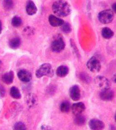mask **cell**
Returning <instances> with one entry per match:
<instances>
[{
	"label": "cell",
	"mask_w": 116,
	"mask_h": 130,
	"mask_svg": "<svg viewBox=\"0 0 116 130\" xmlns=\"http://www.w3.org/2000/svg\"><path fill=\"white\" fill-rule=\"evenodd\" d=\"M52 10L54 14L61 17L67 16L71 12L70 5L64 1H55L52 6Z\"/></svg>",
	"instance_id": "obj_1"
},
{
	"label": "cell",
	"mask_w": 116,
	"mask_h": 130,
	"mask_svg": "<svg viewBox=\"0 0 116 130\" xmlns=\"http://www.w3.org/2000/svg\"><path fill=\"white\" fill-rule=\"evenodd\" d=\"M54 72L52 67L49 63H44L40 66L35 72V75L37 78L42 77L44 76L53 77Z\"/></svg>",
	"instance_id": "obj_2"
},
{
	"label": "cell",
	"mask_w": 116,
	"mask_h": 130,
	"mask_svg": "<svg viewBox=\"0 0 116 130\" xmlns=\"http://www.w3.org/2000/svg\"><path fill=\"white\" fill-rule=\"evenodd\" d=\"M65 43L63 37L60 35H57L54 38L51 45V49L53 52L59 53L64 49Z\"/></svg>",
	"instance_id": "obj_3"
},
{
	"label": "cell",
	"mask_w": 116,
	"mask_h": 130,
	"mask_svg": "<svg viewBox=\"0 0 116 130\" xmlns=\"http://www.w3.org/2000/svg\"><path fill=\"white\" fill-rule=\"evenodd\" d=\"M114 18L113 11L111 10H106L101 11L98 14L99 21L103 24L111 23Z\"/></svg>",
	"instance_id": "obj_4"
},
{
	"label": "cell",
	"mask_w": 116,
	"mask_h": 130,
	"mask_svg": "<svg viewBox=\"0 0 116 130\" xmlns=\"http://www.w3.org/2000/svg\"><path fill=\"white\" fill-rule=\"evenodd\" d=\"M88 69L93 73L99 72L101 69V65L100 61L95 57H92L88 61L86 64Z\"/></svg>",
	"instance_id": "obj_5"
},
{
	"label": "cell",
	"mask_w": 116,
	"mask_h": 130,
	"mask_svg": "<svg viewBox=\"0 0 116 130\" xmlns=\"http://www.w3.org/2000/svg\"><path fill=\"white\" fill-rule=\"evenodd\" d=\"M95 84L102 90L110 88V83L106 78L102 76H98L94 79Z\"/></svg>",
	"instance_id": "obj_6"
},
{
	"label": "cell",
	"mask_w": 116,
	"mask_h": 130,
	"mask_svg": "<svg viewBox=\"0 0 116 130\" xmlns=\"http://www.w3.org/2000/svg\"><path fill=\"white\" fill-rule=\"evenodd\" d=\"M114 96V92L110 88L102 90L100 94V98L104 101H110L113 99Z\"/></svg>",
	"instance_id": "obj_7"
},
{
	"label": "cell",
	"mask_w": 116,
	"mask_h": 130,
	"mask_svg": "<svg viewBox=\"0 0 116 130\" xmlns=\"http://www.w3.org/2000/svg\"><path fill=\"white\" fill-rule=\"evenodd\" d=\"M69 95L71 98L75 101L79 100L81 97V91L79 86L75 85L72 86L69 89Z\"/></svg>",
	"instance_id": "obj_8"
},
{
	"label": "cell",
	"mask_w": 116,
	"mask_h": 130,
	"mask_svg": "<svg viewBox=\"0 0 116 130\" xmlns=\"http://www.w3.org/2000/svg\"><path fill=\"white\" fill-rule=\"evenodd\" d=\"M88 125L91 129L95 130L103 129L105 126L104 123L102 121L97 119L91 120Z\"/></svg>",
	"instance_id": "obj_9"
},
{
	"label": "cell",
	"mask_w": 116,
	"mask_h": 130,
	"mask_svg": "<svg viewBox=\"0 0 116 130\" xmlns=\"http://www.w3.org/2000/svg\"><path fill=\"white\" fill-rule=\"evenodd\" d=\"M72 110L75 116L81 115L85 110V106L82 102L75 103L72 106Z\"/></svg>",
	"instance_id": "obj_10"
},
{
	"label": "cell",
	"mask_w": 116,
	"mask_h": 130,
	"mask_svg": "<svg viewBox=\"0 0 116 130\" xmlns=\"http://www.w3.org/2000/svg\"><path fill=\"white\" fill-rule=\"evenodd\" d=\"M17 76L21 81L25 83L30 82L32 78L31 73L25 69L20 70L18 72Z\"/></svg>",
	"instance_id": "obj_11"
},
{
	"label": "cell",
	"mask_w": 116,
	"mask_h": 130,
	"mask_svg": "<svg viewBox=\"0 0 116 130\" xmlns=\"http://www.w3.org/2000/svg\"><path fill=\"white\" fill-rule=\"evenodd\" d=\"M48 20L50 24L54 27L61 26L65 22L63 20L53 14H50L49 16Z\"/></svg>",
	"instance_id": "obj_12"
},
{
	"label": "cell",
	"mask_w": 116,
	"mask_h": 130,
	"mask_svg": "<svg viewBox=\"0 0 116 130\" xmlns=\"http://www.w3.org/2000/svg\"><path fill=\"white\" fill-rule=\"evenodd\" d=\"M26 10L27 14L30 15H32L36 14L37 11L36 5L32 1H27Z\"/></svg>",
	"instance_id": "obj_13"
},
{
	"label": "cell",
	"mask_w": 116,
	"mask_h": 130,
	"mask_svg": "<svg viewBox=\"0 0 116 130\" xmlns=\"http://www.w3.org/2000/svg\"><path fill=\"white\" fill-rule=\"evenodd\" d=\"M14 77V72L12 71H10L3 75L2 76V80L5 84L10 85L13 83Z\"/></svg>",
	"instance_id": "obj_14"
},
{
	"label": "cell",
	"mask_w": 116,
	"mask_h": 130,
	"mask_svg": "<svg viewBox=\"0 0 116 130\" xmlns=\"http://www.w3.org/2000/svg\"><path fill=\"white\" fill-rule=\"evenodd\" d=\"M69 72V69L66 65H61L57 68L56 70V74L58 77L63 78L68 75Z\"/></svg>",
	"instance_id": "obj_15"
},
{
	"label": "cell",
	"mask_w": 116,
	"mask_h": 130,
	"mask_svg": "<svg viewBox=\"0 0 116 130\" xmlns=\"http://www.w3.org/2000/svg\"><path fill=\"white\" fill-rule=\"evenodd\" d=\"M21 41L20 38L16 37L10 39L9 42V47L13 50H16L20 46Z\"/></svg>",
	"instance_id": "obj_16"
},
{
	"label": "cell",
	"mask_w": 116,
	"mask_h": 130,
	"mask_svg": "<svg viewBox=\"0 0 116 130\" xmlns=\"http://www.w3.org/2000/svg\"><path fill=\"white\" fill-rule=\"evenodd\" d=\"M114 35V33L112 30L108 27H104L102 30V35L103 38L106 39H109L112 38Z\"/></svg>",
	"instance_id": "obj_17"
},
{
	"label": "cell",
	"mask_w": 116,
	"mask_h": 130,
	"mask_svg": "<svg viewBox=\"0 0 116 130\" xmlns=\"http://www.w3.org/2000/svg\"><path fill=\"white\" fill-rule=\"evenodd\" d=\"M10 94L11 97L16 99H19L21 98V94L19 89L15 86L12 87L10 89Z\"/></svg>",
	"instance_id": "obj_18"
},
{
	"label": "cell",
	"mask_w": 116,
	"mask_h": 130,
	"mask_svg": "<svg viewBox=\"0 0 116 130\" xmlns=\"http://www.w3.org/2000/svg\"><path fill=\"white\" fill-rule=\"evenodd\" d=\"M86 119L84 116L79 115L76 116L74 120V122L75 124L79 126H82L85 123Z\"/></svg>",
	"instance_id": "obj_19"
},
{
	"label": "cell",
	"mask_w": 116,
	"mask_h": 130,
	"mask_svg": "<svg viewBox=\"0 0 116 130\" xmlns=\"http://www.w3.org/2000/svg\"><path fill=\"white\" fill-rule=\"evenodd\" d=\"M71 108V104L68 101H64L60 104V111L62 113H67L70 111Z\"/></svg>",
	"instance_id": "obj_20"
},
{
	"label": "cell",
	"mask_w": 116,
	"mask_h": 130,
	"mask_svg": "<svg viewBox=\"0 0 116 130\" xmlns=\"http://www.w3.org/2000/svg\"><path fill=\"white\" fill-rule=\"evenodd\" d=\"M22 20L20 17L18 15H15L12 18L11 21L12 25L15 27H18L22 25Z\"/></svg>",
	"instance_id": "obj_21"
},
{
	"label": "cell",
	"mask_w": 116,
	"mask_h": 130,
	"mask_svg": "<svg viewBox=\"0 0 116 130\" xmlns=\"http://www.w3.org/2000/svg\"><path fill=\"white\" fill-rule=\"evenodd\" d=\"M27 103L30 107H32L35 104L37 101V98L33 94H30L27 98Z\"/></svg>",
	"instance_id": "obj_22"
},
{
	"label": "cell",
	"mask_w": 116,
	"mask_h": 130,
	"mask_svg": "<svg viewBox=\"0 0 116 130\" xmlns=\"http://www.w3.org/2000/svg\"><path fill=\"white\" fill-rule=\"evenodd\" d=\"M61 29L64 33L68 34L71 32L72 29L71 26L68 22H65L61 26Z\"/></svg>",
	"instance_id": "obj_23"
},
{
	"label": "cell",
	"mask_w": 116,
	"mask_h": 130,
	"mask_svg": "<svg viewBox=\"0 0 116 130\" xmlns=\"http://www.w3.org/2000/svg\"><path fill=\"white\" fill-rule=\"evenodd\" d=\"M3 4L4 9L7 10H11L14 6V3L12 1H4Z\"/></svg>",
	"instance_id": "obj_24"
},
{
	"label": "cell",
	"mask_w": 116,
	"mask_h": 130,
	"mask_svg": "<svg viewBox=\"0 0 116 130\" xmlns=\"http://www.w3.org/2000/svg\"><path fill=\"white\" fill-rule=\"evenodd\" d=\"M13 129L14 130H26L27 127L25 124L21 122H16L14 125Z\"/></svg>",
	"instance_id": "obj_25"
},
{
	"label": "cell",
	"mask_w": 116,
	"mask_h": 130,
	"mask_svg": "<svg viewBox=\"0 0 116 130\" xmlns=\"http://www.w3.org/2000/svg\"><path fill=\"white\" fill-rule=\"evenodd\" d=\"M23 33L24 35H26L27 36H31L34 33V29L31 27H26L23 30Z\"/></svg>",
	"instance_id": "obj_26"
},
{
	"label": "cell",
	"mask_w": 116,
	"mask_h": 130,
	"mask_svg": "<svg viewBox=\"0 0 116 130\" xmlns=\"http://www.w3.org/2000/svg\"><path fill=\"white\" fill-rule=\"evenodd\" d=\"M80 78L81 80L86 83H89L91 82V78L86 73H82L80 74Z\"/></svg>",
	"instance_id": "obj_27"
},
{
	"label": "cell",
	"mask_w": 116,
	"mask_h": 130,
	"mask_svg": "<svg viewBox=\"0 0 116 130\" xmlns=\"http://www.w3.org/2000/svg\"><path fill=\"white\" fill-rule=\"evenodd\" d=\"M70 41L71 45L72 47L73 48V49L75 51L76 54L79 56V52H78V49H77V47L76 46L73 40V39H71Z\"/></svg>",
	"instance_id": "obj_28"
},
{
	"label": "cell",
	"mask_w": 116,
	"mask_h": 130,
	"mask_svg": "<svg viewBox=\"0 0 116 130\" xmlns=\"http://www.w3.org/2000/svg\"><path fill=\"white\" fill-rule=\"evenodd\" d=\"M6 90L2 85L0 84V98H3L5 96L6 94Z\"/></svg>",
	"instance_id": "obj_29"
},
{
	"label": "cell",
	"mask_w": 116,
	"mask_h": 130,
	"mask_svg": "<svg viewBox=\"0 0 116 130\" xmlns=\"http://www.w3.org/2000/svg\"><path fill=\"white\" fill-rule=\"evenodd\" d=\"M41 129L44 130H48L51 129V128L50 127L48 126L44 125L42 126L41 127Z\"/></svg>",
	"instance_id": "obj_30"
},
{
	"label": "cell",
	"mask_w": 116,
	"mask_h": 130,
	"mask_svg": "<svg viewBox=\"0 0 116 130\" xmlns=\"http://www.w3.org/2000/svg\"><path fill=\"white\" fill-rule=\"evenodd\" d=\"M112 8V10H113V12H116V3L113 4Z\"/></svg>",
	"instance_id": "obj_31"
},
{
	"label": "cell",
	"mask_w": 116,
	"mask_h": 130,
	"mask_svg": "<svg viewBox=\"0 0 116 130\" xmlns=\"http://www.w3.org/2000/svg\"><path fill=\"white\" fill-rule=\"evenodd\" d=\"M2 22L0 21V35L2 33Z\"/></svg>",
	"instance_id": "obj_32"
},
{
	"label": "cell",
	"mask_w": 116,
	"mask_h": 130,
	"mask_svg": "<svg viewBox=\"0 0 116 130\" xmlns=\"http://www.w3.org/2000/svg\"><path fill=\"white\" fill-rule=\"evenodd\" d=\"M2 66H3V63H2V61L0 60V71L2 69Z\"/></svg>",
	"instance_id": "obj_33"
}]
</instances>
